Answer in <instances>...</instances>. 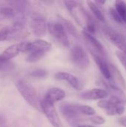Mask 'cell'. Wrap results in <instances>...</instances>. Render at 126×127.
<instances>
[{
    "label": "cell",
    "mask_w": 126,
    "mask_h": 127,
    "mask_svg": "<svg viewBox=\"0 0 126 127\" xmlns=\"http://www.w3.org/2000/svg\"><path fill=\"white\" fill-rule=\"evenodd\" d=\"M20 44L22 53H27L26 61L28 63H36L40 60L52 48L50 42L41 39L32 42H22Z\"/></svg>",
    "instance_id": "cell-1"
},
{
    "label": "cell",
    "mask_w": 126,
    "mask_h": 127,
    "mask_svg": "<svg viewBox=\"0 0 126 127\" xmlns=\"http://www.w3.org/2000/svg\"><path fill=\"white\" fill-rule=\"evenodd\" d=\"M16 86L18 92L25 101L33 109L41 112L40 100L38 98L36 92L34 88L24 80H19L16 83Z\"/></svg>",
    "instance_id": "cell-2"
},
{
    "label": "cell",
    "mask_w": 126,
    "mask_h": 127,
    "mask_svg": "<svg viewBox=\"0 0 126 127\" xmlns=\"http://www.w3.org/2000/svg\"><path fill=\"white\" fill-rule=\"evenodd\" d=\"M48 32L62 45L68 47L70 45L69 39L65 29L60 22H50L47 25Z\"/></svg>",
    "instance_id": "cell-3"
},
{
    "label": "cell",
    "mask_w": 126,
    "mask_h": 127,
    "mask_svg": "<svg viewBox=\"0 0 126 127\" xmlns=\"http://www.w3.org/2000/svg\"><path fill=\"white\" fill-rule=\"evenodd\" d=\"M41 112L44 113L47 119L53 127H62L58 113L54 107V105L42 99L40 100Z\"/></svg>",
    "instance_id": "cell-4"
},
{
    "label": "cell",
    "mask_w": 126,
    "mask_h": 127,
    "mask_svg": "<svg viewBox=\"0 0 126 127\" xmlns=\"http://www.w3.org/2000/svg\"><path fill=\"white\" fill-rule=\"evenodd\" d=\"M71 60L74 64L80 68H86L90 64V60L88 55L84 50V48L77 45L72 48L71 52Z\"/></svg>",
    "instance_id": "cell-5"
},
{
    "label": "cell",
    "mask_w": 126,
    "mask_h": 127,
    "mask_svg": "<svg viewBox=\"0 0 126 127\" xmlns=\"http://www.w3.org/2000/svg\"><path fill=\"white\" fill-rule=\"evenodd\" d=\"M102 31L107 39L115 46H117L120 49V51L126 55V38L122 34L108 26H104L102 28Z\"/></svg>",
    "instance_id": "cell-6"
},
{
    "label": "cell",
    "mask_w": 126,
    "mask_h": 127,
    "mask_svg": "<svg viewBox=\"0 0 126 127\" xmlns=\"http://www.w3.org/2000/svg\"><path fill=\"white\" fill-rule=\"evenodd\" d=\"M48 23L45 18L40 14H35L32 16L30 21V28L34 33L38 37H42L46 35L48 31Z\"/></svg>",
    "instance_id": "cell-7"
},
{
    "label": "cell",
    "mask_w": 126,
    "mask_h": 127,
    "mask_svg": "<svg viewBox=\"0 0 126 127\" xmlns=\"http://www.w3.org/2000/svg\"><path fill=\"white\" fill-rule=\"evenodd\" d=\"M60 111L63 117L72 126H78L80 119V114L77 112L75 104H64L60 107Z\"/></svg>",
    "instance_id": "cell-8"
},
{
    "label": "cell",
    "mask_w": 126,
    "mask_h": 127,
    "mask_svg": "<svg viewBox=\"0 0 126 127\" xmlns=\"http://www.w3.org/2000/svg\"><path fill=\"white\" fill-rule=\"evenodd\" d=\"M82 36H83L85 40L88 44L89 47H91V52H93L102 57H105L106 52H105V48H104L103 45L96 37H94L93 35L90 34L89 33H88L85 31H83L82 32Z\"/></svg>",
    "instance_id": "cell-9"
},
{
    "label": "cell",
    "mask_w": 126,
    "mask_h": 127,
    "mask_svg": "<svg viewBox=\"0 0 126 127\" xmlns=\"http://www.w3.org/2000/svg\"><path fill=\"white\" fill-rule=\"evenodd\" d=\"M55 79L58 80H63L66 81L72 88L76 90H81L82 89V84L80 80L74 74L65 72V71H59L55 74Z\"/></svg>",
    "instance_id": "cell-10"
},
{
    "label": "cell",
    "mask_w": 126,
    "mask_h": 127,
    "mask_svg": "<svg viewBox=\"0 0 126 127\" xmlns=\"http://www.w3.org/2000/svg\"><path fill=\"white\" fill-rule=\"evenodd\" d=\"M79 97L83 100H104L107 98L109 95L105 89H93L85 91L79 94Z\"/></svg>",
    "instance_id": "cell-11"
},
{
    "label": "cell",
    "mask_w": 126,
    "mask_h": 127,
    "mask_svg": "<svg viewBox=\"0 0 126 127\" xmlns=\"http://www.w3.org/2000/svg\"><path fill=\"white\" fill-rule=\"evenodd\" d=\"M10 33L8 40H19L26 36L28 34L24 24L21 22H14L13 25H10Z\"/></svg>",
    "instance_id": "cell-12"
},
{
    "label": "cell",
    "mask_w": 126,
    "mask_h": 127,
    "mask_svg": "<svg viewBox=\"0 0 126 127\" xmlns=\"http://www.w3.org/2000/svg\"><path fill=\"white\" fill-rule=\"evenodd\" d=\"M65 96L66 95H65V91H63L60 88L53 87V88L50 89L46 92L43 99L52 104H54L56 102L62 100L65 97Z\"/></svg>",
    "instance_id": "cell-13"
},
{
    "label": "cell",
    "mask_w": 126,
    "mask_h": 127,
    "mask_svg": "<svg viewBox=\"0 0 126 127\" xmlns=\"http://www.w3.org/2000/svg\"><path fill=\"white\" fill-rule=\"evenodd\" d=\"M102 85L105 87V90L108 92V95H112L111 97H115L119 99L120 100L123 101L125 104H126V96L124 92L121 90L120 88L115 86L112 83H108L104 80H102Z\"/></svg>",
    "instance_id": "cell-14"
},
{
    "label": "cell",
    "mask_w": 126,
    "mask_h": 127,
    "mask_svg": "<svg viewBox=\"0 0 126 127\" xmlns=\"http://www.w3.org/2000/svg\"><path fill=\"white\" fill-rule=\"evenodd\" d=\"M95 63H97L101 74L106 80H111V72L109 68V63L104 59V57H102L93 52H91Z\"/></svg>",
    "instance_id": "cell-15"
},
{
    "label": "cell",
    "mask_w": 126,
    "mask_h": 127,
    "mask_svg": "<svg viewBox=\"0 0 126 127\" xmlns=\"http://www.w3.org/2000/svg\"><path fill=\"white\" fill-rule=\"evenodd\" d=\"M21 52V44L16 43L13 44L8 48H7L4 51L0 54V60L3 62L9 61L10 60L14 58Z\"/></svg>",
    "instance_id": "cell-16"
},
{
    "label": "cell",
    "mask_w": 126,
    "mask_h": 127,
    "mask_svg": "<svg viewBox=\"0 0 126 127\" xmlns=\"http://www.w3.org/2000/svg\"><path fill=\"white\" fill-rule=\"evenodd\" d=\"M109 68L111 72V80H113V83L115 86H118L119 88H126V81L123 79V75L121 74L119 69L114 66V65L109 63Z\"/></svg>",
    "instance_id": "cell-17"
},
{
    "label": "cell",
    "mask_w": 126,
    "mask_h": 127,
    "mask_svg": "<svg viewBox=\"0 0 126 127\" xmlns=\"http://www.w3.org/2000/svg\"><path fill=\"white\" fill-rule=\"evenodd\" d=\"M121 104H125V103L123 101H121L119 99L115 98V97H111L108 100H105V99L101 100L97 103V106L100 108L105 109V112H108Z\"/></svg>",
    "instance_id": "cell-18"
},
{
    "label": "cell",
    "mask_w": 126,
    "mask_h": 127,
    "mask_svg": "<svg viewBox=\"0 0 126 127\" xmlns=\"http://www.w3.org/2000/svg\"><path fill=\"white\" fill-rule=\"evenodd\" d=\"M59 22L62 24L65 29L67 30L71 36L76 38H79V33H78L76 28L74 26V25L71 22H70L68 19H65L61 16H59Z\"/></svg>",
    "instance_id": "cell-19"
},
{
    "label": "cell",
    "mask_w": 126,
    "mask_h": 127,
    "mask_svg": "<svg viewBox=\"0 0 126 127\" xmlns=\"http://www.w3.org/2000/svg\"><path fill=\"white\" fill-rule=\"evenodd\" d=\"M87 4L91 10V11L93 13V14L94 15V16L97 18V19H98L99 21L104 22L105 19V16L103 14V13L102 12V10H100V8L94 3V1H88Z\"/></svg>",
    "instance_id": "cell-20"
},
{
    "label": "cell",
    "mask_w": 126,
    "mask_h": 127,
    "mask_svg": "<svg viewBox=\"0 0 126 127\" xmlns=\"http://www.w3.org/2000/svg\"><path fill=\"white\" fill-rule=\"evenodd\" d=\"M115 10L122 19L123 22L126 24V2L124 1H115Z\"/></svg>",
    "instance_id": "cell-21"
},
{
    "label": "cell",
    "mask_w": 126,
    "mask_h": 127,
    "mask_svg": "<svg viewBox=\"0 0 126 127\" xmlns=\"http://www.w3.org/2000/svg\"><path fill=\"white\" fill-rule=\"evenodd\" d=\"M75 107L77 112L80 115H88V116H94L96 114V110L88 105H82V104H75Z\"/></svg>",
    "instance_id": "cell-22"
},
{
    "label": "cell",
    "mask_w": 126,
    "mask_h": 127,
    "mask_svg": "<svg viewBox=\"0 0 126 127\" xmlns=\"http://www.w3.org/2000/svg\"><path fill=\"white\" fill-rule=\"evenodd\" d=\"M126 111L125 104H121L108 112H106V115L109 116H119L122 115Z\"/></svg>",
    "instance_id": "cell-23"
},
{
    "label": "cell",
    "mask_w": 126,
    "mask_h": 127,
    "mask_svg": "<svg viewBox=\"0 0 126 127\" xmlns=\"http://www.w3.org/2000/svg\"><path fill=\"white\" fill-rule=\"evenodd\" d=\"M48 71L45 69H36L33 71L29 75L33 78L42 79V78H45L48 76Z\"/></svg>",
    "instance_id": "cell-24"
},
{
    "label": "cell",
    "mask_w": 126,
    "mask_h": 127,
    "mask_svg": "<svg viewBox=\"0 0 126 127\" xmlns=\"http://www.w3.org/2000/svg\"><path fill=\"white\" fill-rule=\"evenodd\" d=\"M10 33V26H6L0 29V42L8 40L9 36Z\"/></svg>",
    "instance_id": "cell-25"
},
{
    "label": "cell",
    "mask_w": 126,
    "mask_h": 127,
    "mask_svg": "<svg viewBox=\"0 0 126 127\" xmlns=\"http://www.w3.org/2000/svg\"><path fill=\"white\" fill-rule=\"evenodd\" d=\"M109 13H110L111 16L112 17V19H113L116 22H118V23H120V24L123 23L122 19H121L120 16H119V14L117 13V12L116 11L115 8L110 7V8H109Z\"/></svg>",
    "instance_id": "cell-26"
},
{
    "label": "cell",
    "mask_w": 126,
    "mask_h": 127,
    "mask_svg": "<svg viewBox=\"0 0 126 127\" xmlns=\"http://www.w3.org/2000/svg\"><path fill=\"white\" fill-rule=\"evenodd\" d=\"M89 120L94 124H97V125H102L105 123V120L100 115H94V116H91Z\"/></svg>",
    "instance_id": "cell-27"
},
{
    "label": "cell",
    "mask_w": 126,
    "mask_h": 127,
    "mask_svg": "<svg viewBox=\"0 0 126 127\" xmlns=\"http://www.w3.org/2000/svg\"><path fill=\"white\" fill-rule=\"evenodd\" d=\"M116 56L117 57L119 61L121 63V64L123 65L124 68L126 69V55L124 54L123 53H122L120 51H116Z\"/></svg>",
    "instance_id": "cell-28"
},
{
    "label": "cell",
    "mask_w": 126,
    "mask_h": 127,
    "mask_svg": "<svg viewBox=\"0 0 126 127\" xmlns=\"http://www.w3.org/2000/svg\"><path fill=\"white\" fill-rule=\"evenodd\" d=\"M12 67V63H10L9 61L7 62H3L0 60V71H5L8 70Z\"/></svg>",
    "instance_id": "cell-29"
},
{
    "label": "cell",
    "mask_w": 126,
    "mask_h": 127,
    "mask_svg": "<svg viewBox=\"0 0 126 127\" xmlns=\"http://www.w3.org/2000/svg\"><path fill=\"white\" fill-rule=\"evenodd\" d=\"M118 122L120 125H122L123 127H126V116L121 117L118 119Z\"/></svg>",
    "instance_id": "cell-30"
},
{
    "label": "cell",
    "mask_w": 126,
    "mask_h": 127,
    "mask_svg": "<svg viewBox=\"0 0 126 127\" xmlns=\"http://www.w3.org/2000/svg\"><path fill=\"white\" fill-rule=\"evenodd\" d=\"M76 127H97L91 126V125H78Z\"/></svg>",
    "instance_id": "cell-31"
},
{
    "label": "cell",
    "mask_w": 126,
    "mask_h": 127,
    "mask_svg": "<svg viewBox=\"0 0 126 127\" xmlns=\"http://www.w3.org/2000/svg\"><path fill=\"white\" fill-rule=\"evenodd\" d=\"M6 19L5 16H4L1 13V11H0V21H1V20H3V19Z\"/></svg>",
    "instance_id": "cell-32"
}]
</instances>
